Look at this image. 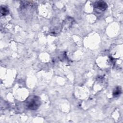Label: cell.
<instances>
[{"instance_id": "cell-5", "label": "cell", "mask_w": 123, "mask_h": 123, "mask_svg": "<svg viewBox=\"0 0 123 123\" xmlns=\"http://www.w3.org/2000/svg\"><path fill=\"white\" fill-rule=\"evenodd\" d=\"M9 13V10L7 8L4 6L0 7V14L1 16H5Z\"/></svg>"}, {"instance_id": "cell-4", "label": "cell", "mask_w": 123, "mask_h": 123, "mask_svg": "<svg viewBox=\"0 0 123 123\" xmlns=\"http://www.w3.org/2000/svg\"><path fill=\"white\" fill-rule=\"evenodd\" d=\"M122 93V89L120 86H117L116 87L113 91V96L115 97L119 96Z\"/></svg>"}, {"instance_id": "cell-2", "label": "cell", "mask_w": 123, "mask_h": 123, "mask_svg": "<svg viewBox=\"0 0 123 123\" xmlns=\"http://www.w3.org/2000/svg\"><path fill=\"white\" fill-rule=\"evenodd\" d=\"M74 23V20L71 17H68L63 22L62 28L63 30H67L70 29Z\"/></svg>"}, {"instance_id": "cell-1", "label": "cell", "mask_w": 123, "mask_h": 123, "mask_svg": "<svg viewBox=\"0 0 123 123\" xmlns=\"http://www.w3.org/2000/svg\"><path fill=\"white\" fill-rule=\"evenodd\" d=\"M40 100L38 97L32 96L26 99L25 105L27 109L31 110H37L40 105Z\"/></svg>"}, {"instance_id": "cell-3", "label": "cell", "mask_w": 123, "mask_h": 123, "mask_svg": "<svg viewBox=\"0 0 123 123\" xmlns=\"http://www.w3.org/2000/svg\"><path fill=\"white\" fill-rule=\"evenodd\" d=\"M94 6L95 8L101 11H105L108 8L107 3L103 0L96 1L94 4Z\"/></svg>"}]
</instances>
